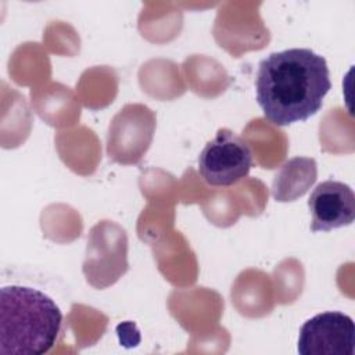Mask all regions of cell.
<instances>
[{
	"label": "cell",
	"instance_id": "8992f818",
	"mask_svg": "<svg viewBox=\"0 0 355 355\" xmlns=\"http://www.w3.org/2000/svg\"><path fill=\"white\" fill-rule=\"evenodd\" d=\"M126 250L128 240L123 229L108 220L96 225L87 239L86 261L83 263L87 282L92 283L100 266H103L96 287H105L104 279H107V286L112 284L128 269Z\"/></svg>",
	"mask_w": 355,
	"mask_h": 355
},
{
	"label": "cell",
	"instance_id": "3957f363",
	"mask_svg": "<svg viewBox=\"0 0 355 355\" xmlns=\"http://www.w3.org/2000/svg\"><path fill=\"white\" fill-rule=\"evenodd\" d=\"M252 151L247 141L233 130L222 128L198 155V173L215 187L237 183L250 173Z\"/></svg>",
	"mask_w": 355,
	"mask_h": 355
},
{
	"label": "cell",
	"instance_id": "5b68a950",
	"mask_svg": "<svg viewBox=\"0 0 355 355\" xmlns=\"http://www.w3.org/2000/svg\"><path fill=\"white\" fill-rule=\"evenodd\" d=\"M297 349L301 355H354L352 318L337 311L315 315L301 326Z\"/></svg>",
	"mask_w": 355,
	"mask_h": 355
},
{
	"label": "cell",
	"instance_id": "6da1fadb",
	"mask_svg": "<svg viewBox=\"0 0 355 355\" xmlns=\"http://www.w3.org/2000/svg\"><path fill=\"white\" fill-rule=\"evenodd\" d=\"M331 89L324 57L311 49H287L263 58L257 71L255 96L265 118L277 126L315 115Z\"/></svg>",
	"mask_w": 355,
	"mask_h": 355
},
{
	"label": "cell",
	"instance_id": "ba28073f",
	"mask_svg": "<svg viewBox=\"0 0 355 355\" xmlns=\"http://www.w3.org/2000/svg\"><path fill=\"white\" fill-rule=\"evenodd\" d=\"M318 165L313 158L294 157L286 161L273 176L272 196L276 201H294L315 183Z\"/></svg>",
	"mask_w": 355,
	"mask_h": 355
},
{
	"label": "cell",
	"instance_id": "52a82bcc",
	"mask_svg": "<svg viewBox=\"0 0 355 355\" xmlns=\"http://www.w3.org/2000/svg\"><path fill=\"white\" fill-rule=\"evenodd\" d=\"M308 207L312 215V232H329L348 226L355 219V194L343 182L319 183L309 196Z\"/></svg>",
	"mask_w": 355,
	"mask_h": 355
},
{
	"label": "cell",
	"instance_id": "277c9868",
	"mask_svg": "<svg viewBox=\"0 0 355 355\" xmlns=\"http://www.w3.org/2000/svg\"><path fill=\"white\" fill-rule=\"evenodd\" d=\"M155 130V115L143 104H126L114 116L107 135L110 159L129 165L141 159Z\"/></svg>",
	"mask_w": 355,
	"mask_h": 355
},
{
	"label": "cell",
	"instance_id": "7a4b0ae2",
	"mask_svg": "<svg viewBox=\"0 0 355 355\" xmlns=\"http://www.w3.org/2000/svg\"><path fill=\"white\" fill-rule=\"evenodd\" d=\"M61 324V309L43 291L19 284L1 288V355H42L49 352L58 338Z\"/></svg>",
	"mask_w": 355,
	"mask_h": 355
}]
</instances>
